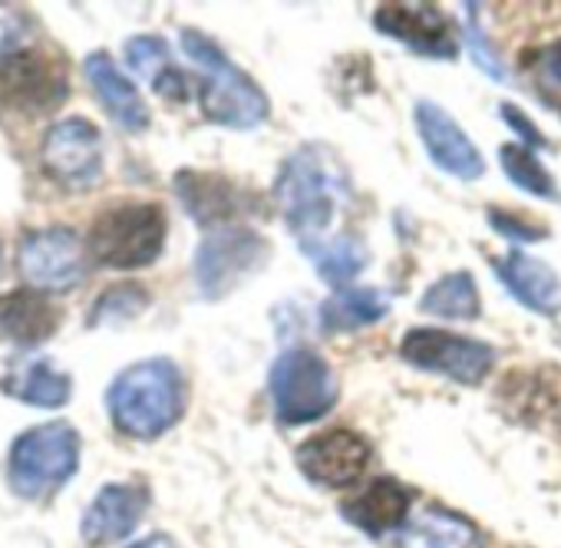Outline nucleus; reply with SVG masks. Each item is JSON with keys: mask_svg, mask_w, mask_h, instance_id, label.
Listing matches in <instances>:
<instances>
[{"mask_svg": "<svg viewBox=\"0 0 561 548\" xmlns=\"http://www.w3.org/2000/svg\"><path fill=\"white\" fill-rule=\"evenodd\" d=\"M110 420L133 439H156L182 420L185 380L172 361H142L126 367L106 393Z\"/></svg>", "mask_w": 561, "mask_h": 548, "instance_id": "nucleus-1", "label": "nucleus"}, {"mask_svg": "<svg viewBox=\"0 0 561 548\" xmlns=\"http://www.w3.org/2000/svg\"><path fill=\"white\" fill-rule=\"evenodd\" d=\"M344 198L347 172L321 146L298 149L277 175V208L288 228L301 238V248L321 241Z\"/></svg>", "mask_w": 561, "mask_h": 548, "instance_id": "nucleus-2", "label": "nucleus"}, {"mask_svg": "<svg viewBox=\"0 0 561 548\" xmlns=\"http://www.w3.org/2000/svg\"><path fill=\"white\" fill-rule=\"evenodd\" d=\"M182 50L198 67L202 80V113L228 129H254L267 119L271 106L264 90L238 70L218 44L202 37L198 31H182Z\"/></svg>", "mask_w": 561, "mask_h": 548, "instance_id": "nucleus-3", "label": "nucleus"}, {"mask_svg": "<svg viewBox=\"0 0 561 548\" xmlns=\"http://www.w3.org/2000/svg\"><path fill=\"white\" fill-rule=\"evenodd\" d=\"M267 390L274 413L285 426H308L321 420L341 397L331 364L308 347H291L274 361Z\"/></svg>", "mask_w": 561, "mask_h": 548, "instance_id": "nucleus-4", "label": "nucleus"}, {"mask_svg": "<svg viewBox=\"0 0 561 548\" xmlns=\"http://www.w3.org/2000/svg\"><path fill=\"white\" fill-rule=\"evenodd\" d=\"M165 212L156 202H119L90 228V254L116 271L146 267L162 254Z\"/></svg>", "mask_w": 561, "mask_h": 548, "instance_id": "nucleus-5", "label": "nucleus"}, {"mask_svg": "<svg viewBox=\"0 0 561 548\" xmlns=\"http://www.w3.org/2000/svg\"><path fill=\"white\" fill-rule=\"evenodd\" d=\"M80 463V433L57 420L34 426L11 446V486L24 499H50L60 492Z\"/></svg>", "mask_w": 561, "mask_h": 548, "instance_id": "nucleus-6", "label": "nucleus"}, {"mask_svg": "<svg viewBox=\"0 0 561 548\" xmlns=\"http://www.w3.org/2000/svg\"><path fill=\"white\" fill-rule=\"evenodd\" d=\"M0 93L24 113H50L70 93L67 67L47 47L18 44L0 54Z\"/></svg>", "mask_w": 561, "mask_h": 548, "instance_id": "nucleus-7", "label": "nucleus"}, {"mask_svg": "<svg viewBox=\"0 0 561 548\" xmlns=\"http://www.w3.org/2000/svg\"><path fill=\"white\" fill-rule=\"evenodd\" d=\"M267 241L244 225H225L215 228L195 254V278L205 298H225L231 295L248 274H254L267 261Z\"/></svg>", "mask_w": 561, "mask_h": 548, "instance_id": "nucleus-8", "label": "nucleus"}, {"mask_svg": "<svg viewBox=\"0 0 561 548\" xmlns=\"http://www.w3.org/2000/svg\"><path fill=\"white\" fill-rule=\"evenodd\" d=\"M400 357L426 374H439L462 387H476L495 364V351L482 341L459 338L436 328H413L400 344Z\"/></svg>", "mask_w": 561, "mask_h": 548, "instance_id": "nucleus-9", "label": "nucleus"}, {"mask_svg": "<svg viewBox=\"0 0 561 548\" xmlns=\"http://www.w3.org/2000/svg\"><path fill=\"white\" fill-rule=\"evenodd\" d=\"M21 271L41 292H70L87 278V248L67 225L31 231L21 244Z\"/></svg>", "mask_w": 561, "mask_h": 548, "instance_id": "nucleus-10", "label": "nucleus"}, {"mask_svg": "<svg viewBox=\"0 0 561 548\" xmlns=\"http://www.w3.org/2000/svg\"><path fill=\"white\" fill-rule=\"evenodd\" d=\"M44 165L67 189H90L103 175V136L83 119L70 116L50 126L44 139Z\"/></svg>", "mask_w": 561, "mask_h": 548, "instance_id": "nucleus-11", "label": "nucleus"}, {"mask_svg": "<svg viewBox=\"0 0 561 548\" xmlns=\"http://www.w3.org/2000/svg\"><path fill=\"white\" fill-rule=\"evenodd\" d=\"M374 27L420 57H430V60L459 57L456 27L433 4H380L374 11Z\"/></svg>", "mask_w": 561, "mask_h": 548, "instance_id": "nucleus-12", "label": "nucleus"}, {"mask_svg": "<svg viewBox=\"0 0 561 548\" xmlns=\"http://www.w3.org/2000/svg\"><path fill=\"white\" fill-rule=\"evenodd\" d=\"M370 443L354 430H328L298 446L301 472L328 489L354 486L370 466Z\"/></svg>", "mask_w": 561, "mask_h": 548, "instance_id": "nucleus-13", "label": "nucleus"}, {"mask_svg": "<svg viewBox=\"0 0 561 548\" xmlns=\"http://www.w3.org/2000/svg\"><path fill=\"white\" fill-rule=\"evenodd\" d=\"M413 119H416V133H420L430 159L446 175H456L462 182H472V179L485 175V162H482L479 149L472 146L466 129L439 103L420 100L416 110H413Z\"/></svg>", "mask_w": 561, "mask_h": 548, "instance_id": "nucleus-14", "label": "nucleus"}, {"mask_svg": "<svg viewBox=\"0 0 561 548\" xmlns=\"http://www.w3.org/2000/svg\"><path fill=\"white\" fill-rule=\"evenodd\" d=\"M149 509V492L133 482H110L96 492L83 515V538L90 545H110L126 538Z\"/></svg>", "mask_w": 561, "mask_h": 548, "instance_id": "nucleus-15", "label": "nucleus"}, {"mask_svg": "<svg viewBox=\"0 0 561 548\" xmlns=\"http://www.w3.org/2000/svg\"><path fill=\"white\" fill-rule=\"evenodd\" d=\"M492 267L499 274V282L512 292V298L522 301L528 311L554 315L561 308V282L545 261L528 258L522 251H512L502 261H495Z\"/></svg>", "mask_w": 561, "mask_h": 548, "instance_id": "nucleus-16", "label": "nucleus"}, {"mask_svg": "<svg viewBox=\"0 0 561 548\" xmlns=\"http://www.w3.org/2000/svg\"><path fill=\"white\" fill-rule=\"evenodd\" d=\"M175 192L185 205V212L202 228H225L228 218L241 215V189L215 172H179Z\"/></svg>", "mask_w": 561, "mask_h": 548, "instance_id": "nucleus-17", "label": "nucleus"}, {"mask_svg": "<svg viewBox=\"0 0 561 548\" xmlns=\"http://www.w3.org/2000/svg\"><path fill=\"white\" fill-rule=\"evenodd\" d=\"M60 328V311L37 292H14L0 298V341L37 347Z\"/></svg>", "mask_w": 561, "mask_h": 548, "instance_id": "nucleus-18", "label": "nucleus"}, {"mask_svg": "<svg viewBox=\"0 0 561 548\" xmlns=\"http://www.w3.org/2000/svg\"><path fill=\"white\" fill-rule=\"evenodd\" d=\"M87 80L96 90L106 113L129 133H142L149 126V106L142 103L139 90L123 77V70L110 60V54H90L87 57Z\"/></svg>", "mask_w": 561, "mask_h": 548, "instance_id": "nucleus-19", "label": "nucleus"}, {"mask_svg": "<svg viewBox=\"0 0 561 548\" xmlns=\"http://www.w3.org/2000/svg\"><path fill=\"white\" fill-rule=\"evenodd\" d=\"M344 518L357 528H364L367 535H383L397 525L407 522V512H410V492L383 476V479H374L364 492H357L354 499H347L341 505Z\"/></svg>", "mask_w": 561, "mask_h": 548, "instance_id": "nucleus-20", "label": "nucleus"}, {"mask_svg": "<svg viewBox=\"0 0 561 548\" xmlns=\"http://www.w3.org/2000/svg\"><path fill=\"white\" fill-rule=\"evenodd\" d=\"M397 548H482V535L462 515L446 509H423L400 528Z\"/></svg>", "mask_w": 561, "mask_h": 548, "instance_id": "nucleus-21", "label": "nucleus"}, {"mask_svg": "<svg viewBox=\"0 0 561 548\" xmlns=\"http://www.w3.org/2000/svg\"><path fill=\"white\" fill-rule=\"evenodd\" d=\"M390 311V301L383 292L374 288H341L337 295H331L321 305V328L328 334H347V331H360L370 328L377 321H383Z\"/></svg>", "mask_w": 561, "mask_h": 548, "instance_id": "nucleus-22", "label": "nucleus"}, {"mask_svg": "<svg viewBox=\"0 0 561 548\" xmlns=\"http://www.w3.org/2000/svg\"><path fill=\"white\" fill-rule=\"evenodd\" d=\"M305 254L314 261L318 274L331 288H344L347 282H354L357 274L367 267V248L354 235H337L331 241L305 244Z\"/></svg>", "mask_w": 561, "mask_h": 548, "instance_id": "nucleus-23", "label": "nucleus"}, {"mask_svg": "<svg viewBox=\"0 0 561 548\" xmlns=\"http://www.w3.org/2000/svg\"><path fill=\"white\" fill-rule=\"evenodd\" d=\"M126 64L169 100H185V77L169 64V47L159 37H133L126 44Z\"/></svg>", "mask_w": 561, "mask_h": 548, "instance_id": "nucleus-24", "label": "nucleus"}, {"mask_svg": "<svg viewBox=\"0 0 561 548\" xmlns=\"http://www.w3.org/2000/svg\"><path fill=\"white\" fill-rule=\"evenodd\" d=\"M420 308L426 315L443 318V321H476L479 311H482V301H479L472 274L469 271H456V274H446V278H439L423 295Z\"/></svg>", "mask_w": 561, "mask_h": 548, "instance_id": "nucleus-25", "label": "nucleus"}, {"mask_svg": "<svg viewBox=\"0 0 561 548\" xmlns=\"http://www.w3.org/2000/svg\"><path fill=\"white\" fill-rule=\"evenodd\" d=\"M8 393H14L18 400L24 403H34V407H47V410H57L70 400L73 393V384L67 374H60L50 361H31L14 380L4 384Z\"/></svg>", "mask_w": 561, "mask_h": 548, "instance_id": "nucleus-26", "label": "nucleus"}, {"mask_svg": "<svg viewBox=\"0 0 561 548\" xmlns=\"http://www.w3.org/2000/svg\"><path fill=\"white\" fill-rule=\"evenodd\" d=\"M499 162L505 169V175L528 195H538V198H558V185L551 182L548 169L538 162V156L522 146V142H505L499 149Z\"/></svg>", "mask_w": 561, "mask_h": 548, "instance_id": "nucleus-27", "label": "nucleus"}, {"mask_svg": "<svg viewBox=\"0 0 561 548\" xmlns=\"http://www.w3.org/2000/svg\"><path fill=\"white\" fill-rule=\"evenodd\" d=\"M525 77H528V87L535 90V96L548 110L561 113V41L535 47L525 57Z\"/></svg>", "mask_w": 561, "mask_h": 548, "instance_id": "nucleus-28", "label": "nucleus"}, {"mask_svg": "<svg viewBox=\"0 0 561 548\" xmlns=\"http://www.w3.org/2000/svg\"><path fill=\"white\" fill-rule=\"evenodd\" d=\"M146 301H149V295H146L142 288H133V285H126V288H113L110 295H103V298H100V305H96V311H93L90 324H106V321L133 318V315H139V311L146 308Z\"/></svg>", "mask_w": 561, "mask_h": 548, "instance_id": "nucleus-29", "label": "nucleus"}, {"mask_svg": "<svg viewBox=\"0 0 561 548\" xmlns=\"http://www.w3.org/2000/svg\"><path fill=\"white\" fill-rule=\"evenodd\" d=\"M489 225H492L499 235L512 238V241H541V238H545V228H538V225H531V221H522V218H515L512 212H499V208L489 212Z\"/></svg>", "mask_w": 561, "mask_h": 548, "instance_id": "nucleus-30", "label": "nucleus"}, {"mask_svg": "<svg viewBox=\"0 0 561 548\" xmlns=\"http://www.w3.org/2000/svg\"><path fill=\"white\" fill-rule=\"evenodd\" d=\"M499 113H502V119H505V123H508V126H512V129H515V133L525 139V142H528V149H531V146H548V139H545V136H541V133H538V129L528 123V116H525L518 106H512V103H502V106H499Z\"/></svg>", "mask_w": 561, "mask_h": 548, "instance_id": "nucleus-31", "label": "nucleus"}, {"mask_svg": "<svg viewBox=\"0 0 561 548\" xmlns=\"http://www.w3.org/2000/svg\"><path fill=\"white\" fill-rule=\"evenodd\" d=\"M129 548H175V545H172L169 535H149V538L136 541V545H129Z\"/></svg>", "mask_w": 561, "mask_h": 548, "instance_id": "nucleus-32", "label": "nucleus"}]
</instances>
